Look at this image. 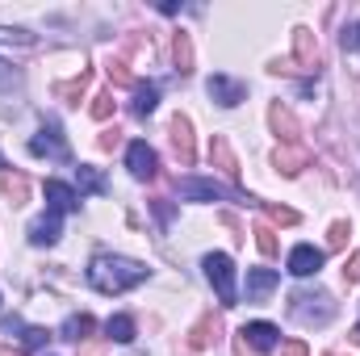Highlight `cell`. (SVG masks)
I'll return each instance as SVG.
<instances>
[{
	"mask_svg": "<svg viewBox=\"0 0 360 356\" xmlns=\"http://www.w3.org/2000/svg\"><path fill=\"white\" fill-rule=\"evenodd\" d=\"M147 276H151V268L139 260H126V256H92L89 265V281L101 293H126V289L143 285Z\"/></svg>",
	"mask_w": 360,
	"mask_h": 356,
	"instance_id": "obj_1",
	"label": "cell"
},
{
	"mask_svg": "<svg viewBox=\"0 0 360 356\" xmlns=\"http://www.w3.org/2000/svg\"><path fill=\"white\" fill-rule=\"evenodd\" d=\"M205 276H210V285L218 289L222 306H235V302H239V289H235V265H231V256L210 252V256H205Z\"/></svg>",
	"mask_w": 360,
	"mask_h": 356,
	"instance_id": "obj_2",
	"label": "cell"
},
{
	"mask_svg": "<svg viewBox=\"0 0 360 356\" xmlns=\"http://www.w3.org/2000/svg\"><path fill=\"white\" fill-rule=\"evenodd\" d=\"M168 139H172V151H176L180 168H193V160H197V147H193V122L176 113L172 117V126H168Z\"/></svg>",
	"mask_w": 360,
	"mask_h": 356,
	"instance_id": "obj_3",
	"label": "cell"
},
{
	"mask_svg": "<svg viewBox=\"0 0 360 356\" xmlns=\"http://www.w3.org/2000/svg\"><path fill=\"white\" fill-rule=\"evenodd\" d=\"M218 336H222V319H218V314H201V319H197V327L188 331L184 348H188V352H201V348L218 344Z\"/></svg>",
	"mask_w": 360,
	"mask_h": 356,
	"instance_id": "obj_4",
	"label": "cell"
},
{
	"mask_svg": "<svg viewBox=\"0 0 360 356\" xmlns=\"http://www.w3.org/2000/svg\"><path fill=\"white\" fill-rule=\"evenodd\" d=\"M30 151H34V155H46V160H68V143L59 139V126H42V130L30 139Z\"/></svg>",
	"mask_w": 360,
	"mask_h": 356,
	"instance_id": "obj_5",
	"label": "cell"
},
{
	"mask_svg": "<svg viewBox=\"0 0 360 356\" xmlns=\"http://www.w3.org/2000/svg\"><path fill=\"white\" fill-rule=\"evenodd\" d=\"M126 168H130L139 180H151L155 172H160V160H155V151H151L147 143H130V151H126Z\"/></svg>",
	"mask_w": 360,
	"mask_h": 356,
	"instance_id": "obj_6",
	"label": "cell"
},
{
	"mask_svg": "<svg viewBox=\"0 0 360 356\" xmlns=\"http://www.w3.org/2000/svg\"><path fill=\"white\" fill-rule=\"evenodd\" d=\"M176 189H180V197H188V201H218V197H231V189H222L218 180H197V177L180 180Z\"/></svg>",
	"mask_w": 360,
	"mask_h": 356,
	"instance_id": "obj_7",
	"label": "cell"
},
{
	"mask_svg": "<svg viewBox=\"0 0 360 356\" xmlns=\"http://www.w3.org/2000/svg\"><path fill=\"white\" fill-rule=\"evenodd\" d=\"M46 205H51V214H72L80 205V193L63 180H46Z\"/></svg>",
	"mask_w": 360,
	"mask_h": 356,
	"instance_id": "obj_8",
	"label": "cell"
},
{
	"mask_svg": "<svg viewBox=\"0 0 360 356\" xmlns=\"http://www.w3.org/2000/svg\"><path fill=\"white\" fill-rule=\"evenodd\" d=\"M319 268H323V252H319V248L297 243V248L289 252V272H293V276H314Z\"/></svg>",
	"mask_w": 360,
	"mask_h": 356,
	"instance_id": "obj_9",
	"label": "cell"
},
{
	"mask_svg": "<svg viewBox=\"0 0 360 356\" xmlns=\"http://www.w3.org/2000/svg\"><path fill=\"white\" fill-rule=\"evenodd\" d=\"M210 96L218 101V105H239V101H248V84H239V80H231V76H210Z\"/></svg>",
	"mask_w": 360,
	"mask_h": 356,
	"instance_id": "obj_10",
	"label": "cell"
},
{
	"mask_svg": "<svg viewBox=\"0 0 360 356\" xmlns=\"http://www.w3.org/2000/svg\"><path fill=\"white\" fill-rule=\"evenodd\" d=\"M269 122H272V130H276V139H281L285 147H293V143H297L302 126H297V117H293L285 105H272V109H269Z\"/></svg>",
	"mask_w": 360,
	"mask_h": 356,
	"instance_id": "obj_11",
	"label": "cell"
},
{
	"mask_svg": "<svg viewBox=\"0 0 360 356\" xmlns=\"http://www.w3.org/2000/svg\"><path fill=\"white\" fill-rule=\"evenodd\" d=\"M293 55H297L302 72H314L319 68V38L310 30H293Z\"/></svg>",
	"mask_w": 360,
	"mask_h": 356,
	"instance_id": "obj_12",
	"label": "cell"
},
{
	"mask_svg": "<svg viewBox=\"0 0 360 356\" xmlns=\"http://www.w3.org/2000/svg\"><path fill=\"white\" fill-rule=\"evenodd\" d=\"M276 272L272 268H248V302H264L272 289H276Z\"/></svg>",
	"mask_w": 360,
	"mask_h": 356,
	"instance_id": "obj_13",
	"label": "cell"
},
{
	"mask_svg": "<svg viewBox=\"0 0 360 356\" xmlns=\"http://www.w3.org/2000/svg\"><path fill=\"white\" fill-rule=\"evenodd\" d=\"M239 336L248 340V348H252V352H269L272 344H276V336H281V331H276L272 323H248Z\"/></svg>",
	"mask_w": 360,
	"mask_h": 356,
	"instance_id": "obj_14",
	"label": "cell"
},
{
	"mask_svg": "<svg viewBox=\"0 0 360 356\" xmlns=\"http://www.w3.org/2000/svg\"><path fill=\"white\" fill-rule=\"evenodd\" d=\"M210 160H214L226 177H239V160H235V151H231V143H226L222 134H214V139H210Z\"/></svg>",
	"mask_w": 360,
	"mask_h": 356,
	"instance_id": "obj_15",
	"label": "cell"
},
{
	"mask_svg": "<svg viewBox=\"0 0 360 356\" xmlns=\"http://www.w3.org/2000/svg\"><path fill=\"white\" fill-rule=\"evenodd\" d=\"M55 239H59V214H51V210H46V214H42V218L30 227V243H38V248H51Z\"/></svg>",
	"mask_w": 360,
	"mask_h": 356,
	"instance_id": "obj_16",
	"label": "cell"
},
{
	"mask_svg": "<svg viewBox=\"0 0 360 356\" xmlns=\"http://www.w3.org/2000/svg\"><path fill=\"white\" fill-rule=\"evenodd\" d=\"M0 189L8 197V205H25L30 201V177H21V172H4L0 177Z\"/></svg>",
	"mask_w": 360,
	"mask_h": 356,
	"instance_id": "obj_17",
	"label": "cell"
},
{
	"mask_svg": "<svg viewBox=\"0 0 360 356\" xmlns=\"http://www.w3.org/2000/svg\"><path fill=\"white\" fill-rule=\"evenodd\" d=\"M155 105H160V92H155V84H134V101H130V113H134V117L155 113Z\"/></svg>",
	"mask_w": 360,
	"mask_h": 356,
	"instance_id": "obj_18",
	"label": "cell"
},
{
	"mask_svg": "<svg viewBox=\"0 0 360 356\" xmlns=\"http://www.w3.org/2000/svg\"><path fill=\"white\" fill-rule=\"evenodd\" d=\"M306 160H310V155H306L302 147H276V168H281L285 177H297V172L306 168Z\"/></svg>",
	"mask_w": 360,
	"mask_h": 356,
	"instance_id": "obj_19",
	"label": "cell"
},
{
	"mask_svg": "<svg viewBox=\"0 0 360 356\" xmlns=\"http://www.w3.org/2000/svg\"><path fill=\"white\" fill-rule=\"evenodd\" d=\"M92 331H96V319H92V314H72V319L63 323V340H72V344L89 340Z\"/></svg>",
	"mask_w": 360,
	"mask_h": 356,
	"instance_id": "obj_20",
	"label": "cell"
},
{
	"mask_svg": "<svg viewBox=\"0 0 360 356\" xmlns=\"http://www.w3.org/2000/svg\"><path fill=\"white\" fill-rule=\"evenodd\" d=\"M89 84H92V76H89V72H80L76 80L59 84V89H55V96H59V101H68V105H80V101H84V92H89Z\"/></svg>",
	"mask_w": 360,
	"mask_h": 356,
	"instance_id": "obj_21",
	"label": "cell"
},
{
	"mask_svg": "<svg viewBox=\"0 0 360 356\" xmlns=\"http://www.w3.org/2000/svg\"><path fill=\"white\" fill-rule=\"evenodd\" d=\"M172 59H176L180 76L193 72V42H188V34H176V38H172Z\"/></svg>",
	"mask_w": 360,
	"mask_h": 356,
	"instance_id": "obj_22",
	"label": "cell"
},
{
	"mask_svg": "<svg viewBox=\"0 0 360 356\" xmlns=\"http://www.w3.org/2000/svg\"><path fill=\"white\" fill-rule=\"evenodd\" d=\"M105 331H109V340L130 344V340H134V319H130V314H113V319L105 323Z\"/></svg>",
	"mask_w": 360,
	"mask_h": 356,
	"instance_id": "obj_23",
	"label": "cell"
},
{
	"mask_svg": "<svg viewBox=\"0 0 360 356\" xmlns=\"http://www.w3.org/2000/svg\"><path fill=\"white\" fill-rule=\"evenodd\" d=\"M252 235H256V248H260V256H276V252H281V243H276V231H272V222H256V231H252Z\"/></svg>",
	"mask_w": 360,
	"mask_h": 356,
	"instance_id": "obj_24",
	"label": "cell"
},
{
	"mask_svg": "<svg viewBox=\"0 0 360 356\" xmlns=\"http://www.w3.org/2000/svg\"><path fill=\"white\" fill-rule=\"evenodd\" d=\"M76 177H80V193H105V180L96 168H76Z\"/></svg>",
	"mask_w": 360,
	"mask_h": 356,
	"instance_id": "obj_25",
	"label": "cell"
},
{
	"mask_svg": "<svg viewBox=\"0 0 360 356\" xmlns=\"http://www.w3.org/2000/svg\"><path fill=\"white\" fill-rule=\"evenodd\" d=\"M89 113L96 117V122H105V117L113 113V92H96V96H92V105H89Z\"/></svg>",
	"mask_w": 360,
	"mask_h": 356,
	"instance_id": "obj_26",
	"label": "cell"
},
{
	"mask_svg": "<svg viewBox=\"0 0 360 356\" xmlns=\"http://www.w3.org/2000/svg\"><path fill=\"white\" fill-rule=\"evenodd\" d=\"M105 72H109V80H113V84H134V72L126 68V59H109V68H105Z\"/></svg>",
	"mask_w": 360,
	"mask_h": 356,
	"instance_id": "obj_27",
	"label": "cell"
},
{
	"mask_svg": "<svg viewBox=\"0 0 360 356\" xmlns=\"http://www.w3.org/2000/svg\"><path fill=\"white\" fill-rule=\"evenodd\" d=\"M264 214H269V222H281V227H293L297 222V214L285 210V205H264Z\"/></svg>",
	"mask_w": 360,
	"mask_h": 356,
	"instance_id": "obj_28",
	"label": "cell"
},
{
	"mask_svg": "<svg viewBox=\"0 0 360 356\" xmlns=\"http://www.w3.org/2000/svg\"><path fill=\"white\" fill-rule=\"evenodd\" d=\"M348 235H352V231H348V222H335V227H331V235H327V248H335V252H340V248L348 243Z\"/></svg>",
	"mask_w": 360,
	"mask_h": 356,
	"instance_id": "obj_29",
	"label": "cell"
},
{
	"mask_svg": "<svg viewBox=\"0 0 360 356\" xmlns=\"http://www.w3.org/2000/svg\"><path fill=\"white\" fill-rule=\"evenodd\" d=\"M21 344H25V348H42V344H46V327H25V331H21Z\"/></svg>",
	"mask_w": 360,
	"mask_h": 356,
	"instance_id": "obj_30",
	"label": "cell"
},
{
	"mask_svg": "<svg viewBox=\"0 0 360 356\" xmlns=\"http://www.w3.org/2000/svg\"><path fill=\"white\" fill-rule=\"evenodd\" d=\"M344 281H348V285H356L360 281V252L352 256V260H344Z\"/></svg>",
	"mask_w": 360,
	"mask_h": 356,
	"instance_id": "obj_31",
	"label": "cell"
},
{
	"mask_svg": "<svg viewBox=\"0 0 360 356\" xmlns=\"http://www.w3.org/2000/svg\"><path fill=\"white\" fill-rule=\"evenodd\" d=\"M117 143H122V130H105V134L96 139V147H101V151H113Z\"/></svg>",
	"mask_w": 360,
	"mask_h": 356,
	"instance_id": "obj_32",
	"label": "cell"
},
{
	"mask_svg": "<svg viewBox=\"0 0 360 356\" xmlns=\"http://www.w3.org/2000/svg\"><path fill=\"white\" fill-rule=\"evenodd\" d=\"M344 51H360V21L344 30Z\"/></svg>",
	"mask_w": 360,
	"mask_h": 356,
	"instance_id": "obj_33",
	"label": "cell"
},
{
	"mask_svg": "<svg viewBox=\"0 0 360 356\" xmlns=\"http://www.w3.org/2000/svg\"><path fill=\"white\" fill-rule=\"evenodd\" d=\"M281 356H310V348L302 340H289V344H281Z\"/></svg>",
	"mask_w": 360,
	"mask_h": 356,
	"instance_id": "obj_34",
	"label": "cell"
},
{
	"mask_svg": "<svg viewBox=\"0 0 360 356\" xmlns=\"http://www.w3.org/2000/svg\"><path fill=\"white\" fill-rule=\"evenodd\" d=\"M235 356H256V352H252V348H248V340H243V336L235 340Z\"/></svg>",
	"mask_w": 360,
	"mask_h": 356,
	"instance_id": "obj_35",
	"label": "cell"
},
{
	"mask_svg": "<svg viewBox=\"0 0 360 356\" xmlns=\"http://www.w3.org/2000/svg\"><path fill=\"white\" fill-rule=\"evenodd\" d=\"M4 76H8V68H4V59H0V80H4Z\"/></svg>",
	"mask_w": 360,
	"mask_h": 356,
	"instance_id": "obj_36",
	"label": "cell"
},
{
	"mask_svg": "<svg viewBox=\"0 0 360 356\" xmlns=\"http://www.w3.org/2000/svg\"><path fill=\"white\" fill-rule=\"evenodd\" d=\"M0 356H13V352H8V348H0Z\"/></svg>",
	"mask_w": 360,
	"mask_h": 356,
	"instance_id": "obj_37",
	"label": "cell"
}]
</instances>
